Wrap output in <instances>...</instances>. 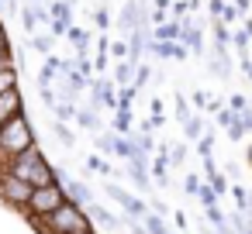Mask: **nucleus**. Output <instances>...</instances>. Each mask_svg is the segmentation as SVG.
<instances>
[{
	"label": "nucleus",
	"instance_id": "obj_10",
	"mask_svg": "<svg viewBox=\"0 0 252 234\" xmlns=\"http://www.w3.org/2000/svg\"><path fill=\"white\" fill-rule=\"evenodd\" d=\"M131 79H135V66L125 59V62H114V76H111V83H114V90H121V86H131Z\"/></svg>",
	"mask_w": 252,
	"mask_h": 234
},
{
	"label": "nucleus",
	"instance_id": "obj_31",
	"mask_svg": "<svg viewBox=\"0 0 252 234\" xmlns=\"http://www.w3.org/2000/svg\"><path fill=\"white\" fill-rule=\"evenodd\" d=\"M94 25H97L100 31H107V28H111V11H107V7H97V11H94Z\"/></svg>",
	"mask_w": 252,
	"mask_h": 234
},
{
	"label": "nucleus",
	"instance_id": "obj_33",
	"mask_svg": "<svg viewBox=\"0 0 252 234\" xmlns=\"http://www.w3.org/2000/svg\"><path fill=\"white\" fill-rule=\"evenodd\" d=\"M111 55H114V62H125L128 59V45L125 42H111Z\"/></svg>",
	"mask_w": 252,
	"mask_h": 234
},
{
	"label": "nucleus",
	"instance_id": "obj_43",
	"mask_svg": "<svg viewBox=\"0 0 252 234\" xmlns=\"http://www.w3.org/2000/svg\"><path fill=\"white\" fill-rule=\"evenodd\" d=\"M32 4H35V7H42V4H45V0H32Z\"/></svg>",
	"mask_w": 252,
	"mask_h": 234
},
{
	"label": "nucleus",
	"instance_id": "obj_35",
	"mask_svg": "<svg viewBox=\"0 0 252 234\" xmlns=\"http://www.w3.org/2000/svg\"><path fill=\"white\" fill-rule=\"evenodd\" d=\"M97 145H100V152H114V131H107V134H97Z\"/></svg>",
	"mask_w": 252,
	"mask_h": 234
},
{
	"label": "nucleus",
	"instance_id": "obj_17",
	"mask_svg": "<svg viewBox=\"0 0 252 234\" xmlns=\"http://www.w3.org/2000/svg\"><path fill=\"white\" fill-rule=\"evenodd\" d=\"M76 124H80V128H87V131H97V134H100V128H104L97 110H76Z\"/></svg>",
	"mask_w": 252,
	"mask_h": 234
},
{
	"label": "nucleus",
	"instance_id": "obj_21",
	"mask_svg": "<svg viewBox=\"0 0 252 234\" xmlns=\"http://www.w3.org/2000/svg\"><path fill=\"white\" fill-rule=\"evenodd\" d=\"M142 220H145V224H142L145 234H169V227H166V220H162L159 213H145Z\"/></svg>",
	"mask_w": 252,
	"mask_h": 234
},
{
	"label": "nucleus",
	"instance_id": "obj_9",
	"mask_svg": "<svg viewBox=\"0 0 252 234\" xmlns=\"http://www.w3.org/2000/svg\"><path fill=\"white\" fill-rule=\"evenodd\" d=\"M49 14H52V21H63L66 28H73V0H52Z\"/></svg>",
	"mask_w": 252,
	"mask_h": 234
},
{
	"label": "nucleus",
	"instance_id": "obj_32",
	"mask_svg": "<svg viewBox=\"0 0 252 234\" xmlns=\"http://www.w3.org/2000/svg\"><path fill=\"white\" fill-rule=\"evenodd\" d=\"M183 189H187V196H193V200H197V189H200V176H197V172H190V176L183 179Z\"/></svg>",
	"mask_w": 252,
	"mask_h": 234
},
{
	"label": "nucleus",
	"instance_id": "obj_37",
	"mask_svg": "<svg viewBox=\"0 0 252 234\" xmlns=\"http://www.w3.org/2000/svg\"><path fill=\"white\" fill-rule=\"evenodd\" d=\"M224 4H228V0H207V11L214 14V21H221V11H224Z\"/></svg>",
	"mask_w": 252,
	"mask_h": 234
},
{
	"label": "nucleus",
	"instance_id": "obj_29",
	"mask_svg": "<svg viewBox=\"0 0 252 234\" xmlns=\"http://www.w3.org/2000/svg\"><path fill=\"white\" fill-rule=\"evenodd\" d=\"M228 107H231L238 117H242V114H249V100H245L242 93H231V97H228Z\"/></svg>",
	"mask_w": 252,
	"mask_h": 234
},
{
	"label": "nucleus",
	"instance_id": "obj_3",
	"mask_svg": "<svg viewBox=\"0 0 252 234\" xmlns=\"http://www.w3.org/2000/svg\"><path fill=\"white\" fill-rule=\"evenodd\" d=\"M28 200H32V186L28 182H21L11 172H0V203H7V207H14V210L25 213Z\"/></svg>",
	"mask_w": 252,
	"mask_h": 234
},
{
	"label": "nucleus",
	"instance_id": "obj_27",
	"mask_svg": "<svg viewBox=\"0 0 252 234\" xmlns=\"http://www.w3.org/2000/svg\"><path fill=\"white\" fill-rule=\"evenodd\" d=\"M187 100H190L193 114H204V110H207V93H204V90H193V93H190Z\"/></svg>",
	"mask_w": 252,
	"mask_h": 234
},
{
	"label": "nucleus",
	"instance_id": "obj_14",
	"mask_svg": "<svg viewBox=\"0 0 252 234\" xmlns=\"http://www.w3.org/2000/svg\"><path fill=\"white\" fill-rule=\"evenodd\" d=\"M128 138H131V145L138 148V155H145V158H149V155L156 152V138H152V134H145V131H131Z\"/></svg>",
	"mask_w": 252,
	"mask_h": 234
},
{
	"label": "nucleus",
	"instance_id": "obj_11",
	"mask_svg": "<svg viewBox=\"0 0 252 234\" xmlns=\"http://www.w3.org/2000/svg\"><path fill=\"white\" fill-rule=\"evenodd\" d=\"M204 131H207V124H204V114H193L190 121H183V134H187L183 141H193V145H197V141L204 138Z\"/></svg>",
	"mask_w": 252,
	"mask_h": 234
},
{
	"label": "nucleus",
	"instance_id": "obj_5",
	"mask_svg": "<svg viewBox=\"0 0 252 234\" xmlns=\"http://www.w3.org/2000/svg\"><path fill=\"white\" fill-rule=\"evenodd\" d=\"M25 114V97H21V86L7 90V93H0V128H4L11 117Z\"/></svg>",
	"mask_w": 252,
	"mask_h": 234
},
{
	"label": "nucleus",
	"instance_id": "obj_40",
	"mask_svg": "<svg viewBox=\"0 0 252 234\" xmlns=\"http://www.w3.org/2000/svg\"><path fill=\"white\" fill-rule=\"evenodd\" d=\"M173 220H176V227H187V224H190V220H187V213H183V210H176V213H173Z\"/></svg>",
	"mask_w": 252,
	"mask_h": 234
},
{
	"label": "nucleus",
	"instance_id": "obj_6",
	"mask_svg": "<svg viewBox=\"0 0 252 234\" xmlns=\"http://www.w3.org/2000/svg\"><path fill=\"white\" fill-rule=\"evenodd\" d=\"M125 176L131 179V186L138 193H149L152 189V176H149V158H135V162H125Z\"/></svg>",
	"mask_w": 252,
	"mask_h": 234
},
{
	"label": "nucleus",
	"instance_id": "obj_7",
	"mask_svg": "<svg viewBox=\"0 0 252 234\" xmlns=\"http://www.w3.org/2000/svg\"><path fill=\"white\" fill-rule=\"evenodd\" d=\"M83 210H87V217H90V227H94V231H97V227L111 231V227H118V224H121V217H114V213H111L107 207H100L97 200H94V203H87Z\"/></svg>",
	"mask_w": 252,
	"mask_h": 234
},
{
	"label": "nucleus",
	"instance_id": "obj_25",
	"mask_svg": "<svg viewBox=\"0 0 252 234\" xmlns=\"http://www.w3.org/2000/svg\"><path fill=\"white\" fill-rule=\"evenodd\" d=\"M207 186L218 193V200H221V196H228V179H224L221 172H211V176H207Z\"/></svg>",
	"mask_w": 252,
	"mask_h": 234
},
{
	"label": "nucleus",
	"instance_id": "obj_22",
	"mask_svg": "<svg viewBox=\"0 0 252 234\" xmlns=\"http://www.w3.org/2000/svg\"><path fill=\"white\" fill-rule=\"evenodd\" d=\"M18 86V66H7V69H0V93H7Z\"/></svg>",
	"mask_w": 252,
	"mask_h": 234
},
{
	"label": "nucleus",
	"instance_id": "obj_16",
	"mask_svg": "<svg viewBox=\"0 0 252 234\" xmlns=\"http://www.w3.org/2000/svg\"><path fill=\"white\" fill-rule=\"evenodd\" d=\"M166 148V158H169V169L183 165L187 162V141H173V145H162Z\"/></svg>",
	"mask_w": 252,
	"mask_h": 234
},
{
	"label": "nucleus",
	"instance_id": "obj_2",
	"mask_svg": "<svg viewBox=\"0 0 252 234\" xmlns=\"http://www.w3.org/2000/svg\"><path fill=\"white\" fill-rule=\"evenodd\" d=\"M63 203H66V193H63L59 182L38 186V189H32V200H28V207H25V217H49V213L59 210Z\"/></svg>",
	"mask_w": 252,
	"mask_h": 234
},
{
	"label": "nucleus",
	"instance_id": "obj_19",
	"mask_svg": "<svg viewBox=\"0 0 252 234\" xmlns=\"http://www.w3.org/2000/svg\"><path fill=\"white\" fill-rule=\"evenodd\" d=\"M111 128H114V134H131V110H114V121H111Z\"/></svg>",
	"mask_w": 252,
	"mask_h": 234
},
{
	"label": "nucleus",
	"instance_id": "obj_47",
	"mask_svg": "<svg viewBox=\"0 0 252 234\" xmlns=\"http://www.w3.org/2000/svg\"><path fill=\"white\" fill-rule=\"evenodd\" d=\"M169 234H173V231H169Z\"/></svg>",
	"mask_w": 252,
	"mask_h": 234
},
{
	"label": "nucleus",
	"instance_id": "obj_41",
	"mask_svg": "<svg viewBox=\"0 0 252 234\" xmlns=\"http://www.w3.org/2000/svg\"><path fill=\"white\" fill-rule=\"evenodd\" d=\"M242 124H245V131H252V110H249V114H242Z\"/></svg>",
	"mask_w": 252,
	"mask_h": 234
},
{
	"label": "nucleus",
	"instance_id": "obj_23",
	"mask_svg": "<svg viewBox=\"0 0 252 234\" xmlns=\"http://www.w3.org/2000/svg\"><path fill=\"white\" fill-rule=\"evenodd\" d=\"M18 14H21V28H25L28 35H35V31H38V21H35V7L28 4V7H21Z\"/></svg>",
	"mask_w": 252,
	"mask_h": 234
},
{
	"label": "nucleus",
	"instance_id": "obj_36",
	"mask_svg": "<svg viewBox=\"0 0 252 234\" xmlns=\"http://www.w3.org/2000/svg\"><path fill=\"white\" fill-rule=\"evenodd\" d=\"M221 21H224L228 28H231V25L238 21V11H235V4H224V11H221Z\"/></svg>",
	"mask_w": 252,
	"mask_h": 234
},
{
	"label": "nucleus",
	"instance_id": "obj_20",
	"mask_svg": "<svg viewBox=\"0 0 252 234\" xmlns=\"http://www.w3.org/2000/svg\"><path fill=\"white\" fill-rule=\"evenodd\" d=\"M149 79H152V66H149V62H138V66H135L131 90H135V93H138V90H145V83H149Z\"/></svg>",
	"mask_w": 252,
	"mask_h": 234
},
{
	"label": "nucleus",
	"instance_id": "obj_8",
	"mask_svg": "<svg viewBox=\"0 0 252 234\" xmlns=\"http://www.w3.org/2000/svg\"><path fill=\"white\" fill-rule=\"evenodd\" d=\"M180 42H183V49H187L190 55H204V31H200V28H183Z\"/></svg>",
	"mask_w": 252,
	"mask_h": 234
},
{
	"label": "nucleus",
	"instance_id": "obj_42",
	"mask_svg": "<svg viewBox=\"0 0 252 234\" xmlns=\"http://www.w3.org/2000/svg\"><path fill=\"white\" fill-rule=\"evenodd\" d=\"M80 234H100V231H94V227H90V231H80Z\"/></svg>",
	"mask_w": 252,
	"mask_h": 234
},
{
	"label": "nucleus",
	"instance_id": "obj_18",
	"mask_svg": "<svg viewBox=\"0 0 252 234\" xmlns=\"http://www.w3.org/2000/svg\"><path fill=\"white\" fill-rule=\"evenodd\" d=\"M173 107H176L173 114H176V121H180V124L193 117V107H190V100H187V93H176V97H173Z\"/></svg>",
	"mask_w": 252,
	"mask_h": 234
},
{
	"label": "nucleus",
	"instance_id": "obj_26",
	"mask_svg": "<svg viewBox=\"0 0 252 234\" xmlns=\"http://www.w3.org/2000/svg\"><path fill=\"white\" fill-rule=\"evenodd\" d=\"M114 93H118V110H131L135 90H131V86H121V90H114Z\"/></svg>",
	"mask_w": 252,
	"mask_h": 234
},
{
	"label": "nucleus",
	"instance_id": "obj_46",
	"mask_svg": "<svg viewBox=\"0 0 252 234\" xmlns=\"http://www.w3.org/2000/svg\"><path fill=\"white\" fill-rule=\"evenodd\" d=\"M0 35H4V21H0Z\"/></svg>",
	"mask_w": 252,
	"mask_h": 234
},
{
	"label": "nucleus",
	"instance_id": "obj_44",
	"mask_svg": "<svg viewBox=\"0 0 252 234\" xmlns=\"http://www.w3.org/2000/svg\"><path fill=\"white\" fill-rule=\"evenodd\" d=\"M200 234H214V231H204V227H200Z\"/></svg>",
	"mask_w": 252,
	"mask_h": 234
},
{
	"label": "nucleus",
	"instance_id": "obj_45",
	"mask_svg": "<svg viewBox=\"0 0 252 234\" xmlns=\"http://www.w3.org/2000/svg\"><path fill=\"white\" fill-rule=\"evenodd\" d=\"M249 162H252V145H249Z\"/></svg>",
	"mask_w": 252,
	"mask_h": 234
},
{
	"label": "nucleus",
	"instance_id": "obj_39",
	"mask_svg": "<svg viewBox=\"0 0 252 234\" xmlns=\"http://www.w3.org/2000/svg\"><path fill=\"white\" fill-rule=\"evenodd\" d=\"M149 107H152V117H166V110H162V100H159V97H152V100H149Z\"/></svg>",
	"mask_w": 252,
	"mask_h": 234
},
{
	"label": "nucleus",
	"instance_id": "obj_28",
	"mask_svg": "<svg viewBox=\"0 0 252 234\" xmlns=\"http://www.w3.org/2000/svg\"><path fill=\"white\" fill-rule=\"evenodd\" d=\"M197 200H200V207H214V203H218V193H214L207 182H200V189H197Z\"/></svg>",
	"mask_w": 252,
	"mask_h": 234
},
{
	"label": "nucleus",
	"instance_id": "obj_4",
	"mask_svg": "<svg viewBox=\"0 0 252 234\" xmlns=\"http://www.w3.org/2000/svg\"><path fill=\"white\" fill-rule=\"evenodd\" d=\"M107 196L125 210V217H131V220H142L149 210H145V200H138V196H131L121 182H107Z\"/></svg>",
	"mask_w": 252,
	"mask_h": 234
},
{
	"label": "nucleus",
	"instance_id": "obj_13",
	"mask_svg": "<svg viewBox=\"0 0 252 234\" xmlns=\"http://www.w3.org/2000/svg\"><path fill=\"white\" fill-rule=\"evenodd\" d=\"M52 45H56V38H52L49 31H35V35H28V49H32V52L52 55Z\"/></svg>",
	"mask_w": 252,
	"mask_h": 234
},
{
	"label": "nucleus",
	"instance_id": "obj_12",
	"mask_svg": "<svg viewBox=\"0 0 252 234\" xmlns=\"http://www.w3.org/2000/svg\"><path fill=\"white\" fill-rule=\"evenodd\" d=\"M180 35H183V25L169 18L166 25H159V28H156V35H152V38H156V42H180Z\"/></svg>",
	"mask_w": 252,
	"mask_h": 234
},
{
	"label": "nucleus",
	"instance_id": "obj_38",
	"mask_svg": "<svg viewBox=\"0 0 252 234\" xmlns=\"http://www.w3.org/2000/svg\"><path fill=\"white\" fill-rule=\"evenodd\" d=\"M231 4H235L238 18H249V7H252V0H231Z\"/></svg>",
	"mask_w": 252,
	"mask_h": 234
},
{
	"label": "nucleus",
	"instance_id": "obj_34",
	"mask_svg": "<svg viewBox=\"0 0 252 234\" xmlns=\"http://www.w3.org/2000/svg\"><path fill=\"white\" fill-rule=\"evenodd\" d=\"M224 131H228V141H242V138H245V124H242V121H235V124L224 128Z\"/></svg>",
	"mask_w": 252,
	"mask_h": 234
},
{
	"label": "nucleus",
	"instance_id": "obj_24",
	"mask_svg": "<svg viewBox=\"0 0 252 234\" xmlns=\"http://www.w3.org/2000/svg\"><path fill=\"white\" fill-rule=\"evenodd\" d=\"M52 114H56V121H76V104H56L52 107Z\"/></svg>",
	"mask_w": 252,
	"mask_h": 234
},
{
	"label": "nucleus",
	"instance_id": "obj_30",
	"mask_svg": "<svg viewBox=\"0 0 252 234\" xmlns=\"http://www.w3.org/2000/svg\"><path fill=\"white\" fill-rule=\"evenodd\" d=\"M87 172H100V176H111V165H107L104 158L90 155V158H87Z\"/></svg>",
	"mask_w": 252,
	"mask_h": 234
},
{
	"label": "nucleus",
	"instance_id": "obj_15",
	"mask_svg": "<svg viewBox=\"0 0 252 234\" xmlns=\"http://www.w3.org/2000/svg\"><path fill=\"white\" fill-rule=\"evenodd\" d=\"M52 138H56L63 148H73V145H76V134H73V128H69V124H63V121H56V124H52Z\"/></svg>",
	"mask_w": 252,
	"mask_h": 234
},
{
	"label": "nucleus",
	"instance_id": "obj_1",
	"mask_svg": "<svg viewBox=\"0 0 252 234\" xmlns=\"http://www.w3.org/2000/svg\"><path fill=\"white\" fill-rule=\"evenodd\" d=\"M4 172L18 176V179H21V182H28L32 189L56 182V165L45 158V152L38 148V141H35L32 148H25L21 155H14V158L7 162V169H4Z\"/></svg>",
	"mask_w": 252,
	"mask_h": 234
}]
</instances>
